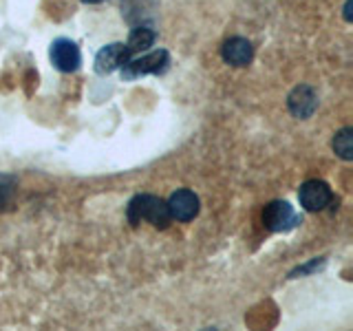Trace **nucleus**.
<instances>
[{
  "mask_svg": "<svg viewBox=\"0 0 353 331\" xmlns=\"http://www.w3.org/2000/svg\"><path fill=\"white\" fill-rule=\"evenodd\" d=\"M84 3H88V5H95V3H102V0H84Z\"/></svg>",
  "mask_w": 353,
  "mask_h": 331,
  "instance_id": "14",
  "label": "nucleus"
},
{
  "mask_svg": "<svg viewBox=\"0 0 353 331\" xmlns=\"http://www.w3.org/2000/svg\"><path fill=\"white\" fill-rule=\"evenodd\" d=\"M318 106V95L314 93V88L309 86H298L290 95V110L298 119H307L314 113Z\"/></svg>",
  "mask_w": 353,
  "mask_h": 331,
  "instance_id": "9",
  "label": "nucleus"
},
{
  "mask_svg": "<svg viewBox=\"0 0 353 331\" xmlns=\"http://www.w3.org/2000/svg\"><path fill=\"white\" fill-rule=\"evenodd\" d=\"M14 188H16V181L11 179L9 174H0V212L9 205L11 194H14Z\"/></svg>",
  "mask_w": 353,
  "mask_h": 331,
  "instance_id": "12",
  "label": "nucleus"
},
{
  "mask_svg": "<svg viewBox=\"0 0 353 331\" xmlns=\"http://www.w3.org/2000/svg\"><path fill=\"white\" fill-rule=\"evenodd\" d=\"M165 203H168L170 217L176 221H192L199 214V197L192 190H185V188L172 192Z\"/></svg>",
  "mask_w": 353,
  "mask_h": 331,
  "instance_id": "6",
  "label": "nucleus"
},
{
  "mask_svg": "<svg viewBox=\"0 0 353 331\" xmlns=\"http://www.w3.org/2000/svg\"><path fill=\"white\" fill-rule=\"evenodd\" d=\"M334 150L338 157H342L345 161L353 159V130L351 128H342L334 137Z\"/></svg>",
  "mask_w": 353,
  "mask_h": 331,
  "instance_id": "11",
  "label": "nucleus"
},
{
  "mask_svg": "<svg viewBox=\"0 0 353 331\" xmlns=\"http://www.w3.org/2000/svg\"><path fill=\"white\" fill-rule=\"evenodd\" d=\"M301 223V214L287 201H272L263 210V225L270 232H290Z\"/></svg>",
  "mask_w": 353,
  "mask_h": 331,
  "instance_id": "3",
  "label": "nucleus"
},
{
  "mask_svg": "<svg viewBox=\"0 0 353 331\" xmlns=\"http://www.w3.org/2000/svg\"><path fill=\"white\" fill-rule=\"evenodd\" d=\"M126 217H128V223L132 228H137L139 223H150L159 230H165L172 221L168 203H165L163 199L154 197V194L132 197L128 201V208H126Z\"/></svg>",
  "mask_w": 353,
  "mask_h": 331,
  "instance_id": "1",
  "label": "nucleus"
},
{
  "mask_svg": "<svg viewBox=\"0 0 353 331\" xmlns=\"http://www.w3.org/2000/svg\"><path fill=\"white\" fill-rule=\"evenodd\" d=\"M165 66H168V51L157 49V51H146L139 53L135 58H130L126 64H121V77L124 80H137L141 75H150V73H161Z\"/></svg>",
  "mask_w": 353,
  "mask_h": 331,
  "instance_id": "2",
  "label": "nucleus"
},
{
  "mask_svg": "<svg viewBox=\"0 0 353 331\" xmlns=\"http://www.w3.org/2000/svg\"><path fill=\"white\" fill-rule=\"evenodd\" d=\"M51 62L58 71L73 73V71L80 69L82 55H80V49H77V44L73 40L60 38L51 44Z\"/></svg>",
  "mask_w": 353,
  "mask_h": 331,
  "instance_id": "4",
  "label": "nucleus"
},
{
  "mask_svg": "<svg viewBox=\"0 0 353 331\" xmlns=\"http://www.w3.org/2000/svg\"><path fill=\"white\" fill-rule=\"evenodd\" d=\"M128 60V53H126V47L121 42H113L104 47L102 51L97 53L95 58V71L99 75H106V73H113L117 69H121V64H126Z\"/></svg>",
  "mask_w": 353,
  "mask_h": 331,
  "instance_id": "7",
  "label": "nucleus"
},
{
  "mask_svg": "<svg viewBox=\"0 0 353 331\" xmlns=\"http://www.w3.org/2000/svg\"><path fill=\"white\" fill-rule=\"evenodd\" d=\"M298 199H301V205L307 210V212H320V210H325L331 203L334 194H331V188L325 181L312 179L301 185Z\"/></svg>",
  "mask_w": 353,
  "mask_h": 331,
  "instance_id": "5",
  "label": "nucleus"
},
{
  "mask_svg": "<svg viewBox=\"0 0 353 331\" xmlns=\"http://www.w3.org/2000/svg\"><path fill=\"white\" fill-rule=\"evenodd\" d=\"M221 55L232 66H248L254 58V49L245 38H230L221 49Z\"/></svg>",
  "mask_w": 353,
  "mask_h": 331,
  "instance_id": "8",
  "label": "nucleus"
},
{
  "mask_svg": "<svg viewBox=\"0 0 353 331\" xmlns=\"http://www.w3.org/2000/svg\"><path fill=\"white\" fill-rule=\"evenodd\" d=\"M154 38H157V36H154V31L150 27H137V29H132L130 36H128V42L124 44L126 53H128V60L135 58V55H139V53H146L152 47V44H154Z\"/></svg>",
  "mask_w": 353,
  "mask_h": 331,
  "instance_id": "10",
  "label": "nucleus"
},
{
  "mask_svg": "<svg viewBox=\"0 0 353 331\" xmlns=\"http://www.w3.org/2000/svg\"><path fill=\"white\" fill-rule=\"evenodd\" d=\"M345 18L351 20V0H347V7H345Z\"/></svg>",
  "mask_w": 353,
  "mask_h": 331,
  "instance_id": "13",
  "label": "nucleus"
}]
</instances>
